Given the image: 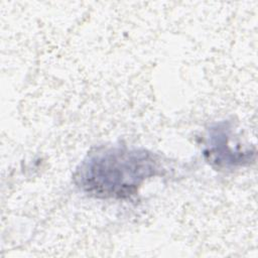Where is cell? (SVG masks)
<instances>
[{
  "label": "cell",
  "mask_w": 258,
  "mask_h": 258,
  "mask_svg": "<svg viewBox=\"0 0 258 258\" xmlns=\"http://www.w3.org/2000/svg\"><path fill=\"white\" fill-rule=\"evenodd\" d=\"M157 155L144 149L108 148L88 156L75 174L77 185L96 198L124 199L142 182L162 174Z\"/></svg>",
  "instance_id": "obj_1"
}]
</instances>
